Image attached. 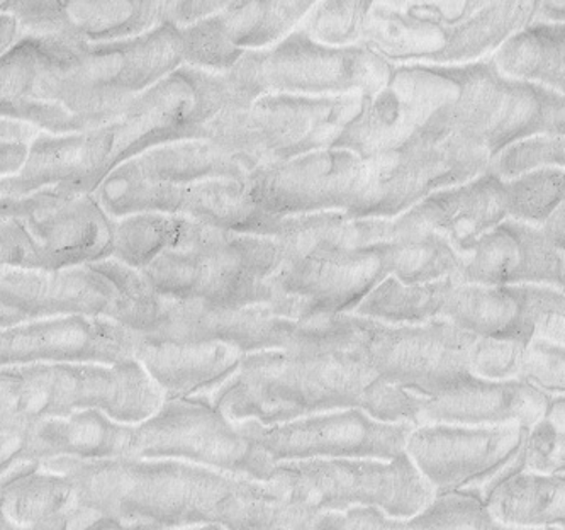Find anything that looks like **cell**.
I'll return each instance as SVG.
<instances>
[{
	"label": "cell",
	"instance_id": "83f0119b",
	"mask_svg": "<svg viewBox=\"0 0 565 530\" xmlns=\"http://www.w3.org/2000/svg\"><path fill=\"white\" fill-rule=\"evenodd\" d=\"M294 530H564L511 529L495 522L478 495L454 491L437 495L412 517L393 519L377 508H350L343 513H320Z\"/></svg>",
	"mask_w": 565,
	"mask_h": 530
},
{
	"label": "cell",
	"instance_id": "74e56055",
	"mask_svg": "<svg viewBox=\"0 0 565 530\" xmlns=\"http://www.w3.org/2000/svg\"><path fill=\"white\" fill-rule=\"evenodd\" d=\"M372 2H321L312 6L299 30L316 43L345 49L360 44Z\"/></svg>",
	"mask_w": 565,
	"mask_h": 530
},
{
	"label": "cell",
	"instance_id": "5b68a950",
	"mask_svg": "<svg viewBox=\"0 0 565 530\" xmlns=\"http://www.w3.org/2000/svg\"><path fill=\"white\" fill-rule=\"evenodd\" d=\"M284 252L274 236L221 232L185 220L172 245L138 271L167 301L242 308L277 299Z\"/></svg>",
	"mask_w": 565,
	"mask_h": 530
},
{
	"label": "cell",
	"instance_id": "9c48e42d",
	"mask_svg": "<svg viewBox=\"0 0 565 530\" xmlns=\"http://www.w3.org/2000/svg\"><path fill=\"white\" fill-rule=\"evenodd\" d=\"M391 65L362 44L334 49L294 30L270 49L246 52L223 75L236 99L250 104L264 96H372Z\"/></svg>",
	"mask_w": 565,
	"mask_h": 530
},
{
	"label": "cell",
	"instance_id": "277c9868",
	"mask_svg": "<svg viewBox=\"0 0 565 530\" xmlns=\"http://www.w3.org/2000/svg\"><path fill=\"white\" fill-rule=\"evenodd\" d=\"M540 2L372 4L360 44L401 65L456 66L488 59L535 22Z\"/></svg>",
	"mask_w": 565,
	"mask_h": 530
},
{
	"label": "cell",
	"instance_id": "e0dca14e",
	"mask_svg": "<svg viewBox=\"0 0 565 530\" xmlns=\"http://www.w3.org/2000/svg\"><path fill=\"white\" fill-rule=\"evenodd\" d=\"M0 220L14 221L26 233L40 271L94 264L113 252L115 220L93 194L38 191L0 198Z\"/></svg>",
	"mask_w": 565,
	"mask_h": 530
},
{
	"label": "cell",
	"instance_id": "3957f363",
	"mask_svg": "<svg viewBox=\"0 0 565 530\" xmlns=\"http://www.w3.org/2000/svg\"><path fill=\"white\" fill-rule=\"evenodd\" d=\"M232 422L277 425L360 409L382 422L415 425L419 396L375 378L359 349L246 353L230 380L207 394Z\"/></svg>",
	"mask_w": 565,
	"mask_h": 530
},
{
	"label": "cell",
	"instance_id": "cb8c5ba5",
	"mask_svg": "<svg viewBox=\"0 0 565 530\" xmlns=\"http://www.w3.org/2000/svg\"><path fill=\"white\" fill-rule=\"evenodd\" d=\"M460 283L482 286H539L564 289V251L540 226L504 220L463 255Z\"/></svg>",
	"mask_w": 565,
	"mask_h": 530
},
{
	"label": "cell",
	"instance_id": "ee69618b",
	"mask_svg": "<svg viewBox=\"0 0 565 530\" xmlns=\"http://www.w3.org/2000/svg\"><path fill=\"white\" fill-rule=\"evenodd\" d=\"M0 267L36 269L33 245L14 221L0 220Z\"/></svg>",
	"mask_w": 565,
	"mask_h": 530
},
{
	"label": "cell",
	"instance_id": "ba28073f",
	"mask_svg": "<svg viewBox=\"0 0 565 530\" xmlns=\"http://www.w3.org/2000/svg\"><path fill=\"white\" fill-rule=\"evenodd\" d=\"M459 65H391L386 84L362 97L359 113L331 148L371 160L456 135Z\"/></svg>",
	"mask_w": 565,
	"mask_h": 530
},
{
	"label": "cell",
	"instance_id": "9a60e30c",
	"mask_svg": "<svg viewBox=\"0 0 565 530\" xmlns=\"http://www.w3.org/2000/svg\"><path fill=\"white\" fill-rule=\"evenodd\" d=\"M473 340L444 318L422 325L372 321L359 352L382 383L431 398L472 375L469 352Z\"/></svg>",
	"mask_w": 565,
	"mask_h": 530
},
{
	"label": "cell",
	"instance_id": "f546056e",
	"mask_svg": "<svg viewBox=\"0 0 565 530\" xmlns=\"http://www.w3.org/2000/svg\"><path fill=\"white\" fill-rule=\"evenodd\" d=\"M564 475L522 471L492 483L479 497L489 516L511 529H564Z\"/></svg>",
	"mask_w": 565,
	"mask_h": 530
},
{
	"label": "cell",
	"instance_id": "484cf974",
	"mask_svg": "<svg viewBox=\"0 0 565 530\" xmlns=\"http://www.w3.org/2000/svg\"><path fill=\"white\" fill-rule=\"evenodd\" d=\"M401 216L437 233L463 257L481 236L508 220L504 182L486 170L472 181L435 192Z\"/></svg>",
	"mask_w": 565,
	"mask_h": 530
},
{
	"label": "cell",
	"instance_id": "f6af8a7d",
	"mask_svg": "<svg viewBox=\"0 0 565 530\" xmlns=\"http://www.w3.org/2000/svg\"><path fill=\"white\" fill-rule=\"evenodd\" d=\"M228 2H158V22L182 30L220 14Z\"/></svg>",
	"mask_w": 565,
	"mask_h": 530
},
{
	"label": "cell",
	"instance_id": "5bb4252c",
	"mask_svg": "<svg viewBox=\"0 0 565 530\" xmlns=\"http://www.w3.org/2000/svg\"><path fill=\"white\" fill-rule=\"evenodd\" d=\"M367 163L364 189L345 213L360 220H396L435 192L484 173L489 155L454 135L401 148Z\"/></svg>",
	"mask_w": 565,
	"mask_h": 530
},
{
	"label": "cell",
	"instance_id": "e575fe53",
	"mask_svg": "<svg viewBox=\"0 0 565 530\" xmlns=\"http://www.w3.org/2000/svg\"><path fill=\"white\" fill-rule=\"evenodd\" d=\"M391 276L404 284H428L457 277L462 257L437 233L413 225L403 216L393 220Z\"/></svg>",
	"mask_w": 565,
	"mask_h": 530
},
{
	"label": "cell",
	"instance_id": "7bdbcfd3",
	"mask_svg": "<svg viewBox=\"0 0 565 530\" xmlns=\"http://www.w3.org/2000/svg\"><path fill=\"white\" fill-rule=\"evenodd\" d=\"M518 380L552 396L564 394V346H555L547 340H530Z\"/></svg>",
	"mask_w": 565,
	"mask_h": 530
},
{
	"label": "cell",
	"instance_id": "d6986e66",
	"mask_svg": "<svg viewBox=\"0 0 565 530\" xmlns=\"http://www.w3.org/2000/svg\"><path fill=\"white\" fill-rule=\"evenodd\" d=\"M564 293L557 287L482 286L457 280L441 318L481 339L564 346Z\"/></svg>",
	"mask_w": 565,
	"mask_h": 530
},
{
	"label": "cell",
	"instance_id": "d6a6232c",
	"mask_svg": "<svg viewBox=\"0 0 565 530\" xmlns=\"http://www.w3.org/2000/svg\"><path fill=\"white\" fill-rule=\"evenodd\" d=\"M457 277L428 284H404L387 276L372 289L352 315L384 325H422L441 318Z\"/></svg>",
	"mask_w": 565,
	"mask_h": 530
},
{
	"label": "cell",
	"instance_id": "603a6c76",
	"mask_svg": "<svg viewBox=\"0 0 565 530\" xmlns=\"http://www.w3.org/2000/svg\"><path fill=\"white\" fill-rule=\"evenodd\" d=\"M21 38L103 44L131 40L160 26L158 2H4Z\"/></svg>",
	"mask_w": 565,
	"mask_h": 530
},
{
	"label": "cell",
	"instance_id": "d4e9b609",
	"mask_svg": "<svg viewBox=\"0 0 565 530\" xmlns=\"http://www.w3.org/2000/svg\"><path fill=\"white\" fill-rule=\"evenodd\" d=\"M554 398L522 380L488 381L469 375L459 386L438 396H419L416 427L447 424L530 428L547 413Z\"/></svg>",
	"mask_w": 565,
	"mask_h": 530
},
{
	"label": "cell",
	"instance_id": "d590c367",
	"mask_svg": "<svg viewBox=\"0 0 565 530\" xmlns=\"http://www.w3.org/2000/svg\"><path fill=\"white\" fill-rule=\"evenodd\" d=\"M184 225V218L163 213L132 214L115 220L110 258L141 271L172 245Z\"/></svg>",
	"mask_w": 565,
	"mask_h": 530
},
{
	"label": "cell",
	"instance_id": "7a4b0ae2",
	"mask_svg": "<svg viewBox=\"0 0 565 530\" xmlns=\"http://www.w3.org/2000/svg\"><path fill=\"white\" fill-rule=\"evenodd\" d=\"M182 65L179 30L169 24L116 43L19 38L0 56V118L50 135L88 131Z\"/></svg>",
	"mask_w": 565,
	"mask_h": 530
},
{
	"label": "cell",
	"instance_id": "4fadbf2b",
	"mask_svg": "<svg viewBox=\"0 0 565 530\" xmlns=\"http://www.w3.org/2000/svg\"><path fill=\"white\" fill-rule=\"evenodd\" d=\"M526 434L529 428L522 425H418L409 434L404 454L435 497L454 491H472L479 497L492 483L525 469Z\"/></svg>",
	"mask_w": 565,
	"mask_h": 530
},
{
	"label": "cell",
	"instance_id": "4dcf8cb0",
	"mask_svg": "<svg viewBox=\"0 0 565 530\" xmlns=\"http://www.w3.org/2000/svg\"><path fill=\"white\" fill-rule=\"evenodd\" d=\"M393 220H360L345 211L280 218L274 239L282 245L284 257L356 251L390 242Z\"/></svg>",
	"mask_w": 565,
	"mask_h": 530
},
{
	"label": "cell",
	"instance_id": "c3c4849f",
	"mask_svg": "<svg viewBox=\"0 0 565 530\" xmlns=\"http://www.w3.org/2000/svg\"><path fill=\"white\" fill-rule=\"evenodd\" d=\"M0 530H30V529H24V527L18 526V523L12 522V520L9 519L8 513L4 512V508H2V505H0Z\"/></svg>",
	"mask_w": 565,
	"mask_h": 530
},
{
	"label": "cell",
	"instance_id": "30bf717a",
	"mask_svg": "<svg viewBox=\"0 0 565 530\" xmlns=\"http://www.w3.org/2000/svg\"><path fill=\"white\" fill-rule=\"evenodd\" d=\"M364 94L264 96L232 106L214 119L206 140L248 160L255 169L327 150L359 113Z\"/></svg>",
	"mask_w": 565,
	"mask_h": 530
},
{
	"label": "cell",
	"instance_id": "7402d4cb",
	"mask_svg": "<svg viewBox=\"0 0 565 530\" xmlns=\"http://www.w3.org/2000/svg\"><path fill=\"white\" fill-rule=\"evenodd\" d=\"M128 432L129 424H119L100 412L75 413L68 418H30L11 412L2 402L0 478L22 464L58 457H126Z\"/></svg>",
	"mask_w": 565,
	"mask_h": 530
},
{
	"label": "cell",
	"instance_id": "44dd1931",
	"mask_svg": "<svg viewBox=\"0 0 565 530\" xmlns=\"http://www.w3.org/2000/svg\"><path fill=\"white\" fill-rule=\"evenodd\" d=\"M393 274L391 243L356 251L284 257L273 277L277 296L296 299L311 314H352L377 284Z\"/></svg>",
	"mask_w": 565,
	"mask_h": 530
},
{
	"label": "cell",
	"instance_id": "f907efd6",
	"mask_svg": "<svg viewBox=\"0 0 565 530\" xmlns=\"http://www.w3.org/2000/svg\"><path fill=\"white\" fill-rule=\"evenodd\" d=\"M2 8H4V2H0V14H2Z\"/></svg>",
	"mask_w": 565,
	"mask_h": 530
},
{
	"label": "cell",
	"instance_id": "ac0fdd59",
	"mask_svg": "<svg viewBox=\"0 0 565 530\" xmlns=\"http://www.w3.org/2000/svg\"><path fill=\"white\" fill-rule=\"evenodd\" d=\"M367 160L343 148H327L268 163L248 179L255 203L276 218L347 211L367 181Z\"/></svg>",
	"mask_w": 565,
	"mask_h": 530
},
{
	"label": "cell",
	"instance_id": "2e32d148",
	"mask_svg": "<svg viewBox=\"0 0 565 530\" xmlns=\"http://www.w3.org/2000/svg\"><path fill=\"white\" fill-rule=\"evenodd\" d=\"M239 425L274 464L311 459L390 460L404 454L415 428L406 422H382L360 409L318 413L286 424L260 425L248 420Z\"/></svg>",
	"mask_w": 565,
	"mask_h": 530
},
{
	"label": "cell",
	"instance_id": "681fc988",
	"mask_svg": "<svg viewBox=\"0 0 565 530\" xmlns=\"http://www.w3.org/2000/svg\"><path fill=\"white\" fill-rule=\"evenodd\" d=\"M173 530H226L220 526H195V527H184V529H173Z\"/></svg>",
	"mask_w": 565,
	"mask_h": 530
},
{
	"label": "cell",
	"instance_id": "7dc6e473",
	"mask_svg": "<svg viewBox=\"0 0 565 530\" xmlns=\"http://www.w3.org/2000/svg\"><path fill=\"white\" fill-rule=\"evenodd\" d=\"M21 38L18 22L9 14H0V56L4 55L12 44Z\"/></svg>",
	"mask_w": 565,
	"mask_h": 530
},
{
	"label": "cell",
	"instance_id": "f1b7e54d",
	"mask_svg": "<svg viewBox=\"0 0 565 530\" xmlns=\"http://www.w3.org/2000/svg\"><path fill=\"white\" fill-rule=\"evenodd\" d=\"M126 163L145 181L167 186L211 179L246 181L257 170L248 160L206 138L157 145Z\"/></svg>",
	"mask_w": 565,
	"mask_h": 530
},
{
	"label": "cell",
	"instance_id": "1f68e13d",
	"mask_svg": "<svg viewBox=\"0 0 565 530\" xmlns=\"http://www.w3.org/2000/svg\"><path fill=\"white\" fill-rule=\"evenodd\" d=\"M564 38V24H530L511 34L489 60L503 77L542 85L562 94Z\"/></svg>",
	"mask_w": 565,
	"mask_h": 530
},
{
	"label": "cell",
	"instance_id": "ffe728a7",
	"mask_svg": "<svg viewBox=\"0 0 565 530\" xmlns=\"http://www.w3.org/2000/svg\"><path fill=\"white\" fill-rule=\"evenodd\" d=\"M140 343V333L104 318H43L0 328V369L118 364L137 358Z\"/></svg>",
	"mask_w": 565,
	"mask_h": 530
},
{
	"label": "cell",
	"instance_id": "ab89813d",
	"mask_svg": "<svg viewBox=\"0 0 565 530\" xmlns=\"http://www.w3.org/2000/svg\"><path fill=\"white\" fill-rule=\"evenodd\" d=\"M564 167V137L539 135L514 141L489 159L488 172L507 182L533 170Z\"/></svg>",
	"mask_w": 565,
	"mask_h": 530
},
{
	"label": "cell",
	"instance_id": "6da1fadb",
	"mask_svg": "<svg viewBox=\"0 0 565 530\" xmlns=\"http://www.w3.org/2000/svg\"><path fill=\"white\" fill-rule=\"evenodd\" d=\"M66 481L52 530H294L302 520L268 481L175 459L44 460Z\"/></svg>",
	"mask_w": 565,
	"mask_h": 530
},
{
	"label": "cell",
	"instance_id": "60d3db41",
	"mask_svg": "<svg viewBox=\"0 0 565 530\" xmlns=\"http://www.w3.org/2000/svg\"><path fill=\"white\" fill-rule=\"evenodd\" d=\"M523 460L526 471L564 475V394L555 396L547 413L529 428Z\"/></svg>",
	"mask_w": 565,
	"mask_h": 530
},
{
	"label": "cell",
	"instance_id": "4316f807",
	"mask_svg": "<svg viewBox=\"0 0 565 530\" xmlns=\"http://www.w3.org/2000/svg\"><path fill=\"white\" fill-rule=\"evenodd\" d=\"M243 356L221 342H162L141 337L135 359L167 402L213 393L235 374Z\"/></svg>",
	"mask_w": 565,
	"mask_h": 530
},
{
	"label": "cell",
	"instance_id": "f35d334b",
	"mask_svg": "<svg viewBox=\"0 0 565 530\" xmlns=\"http://www.w3.org/2000/svg\"><path fill=\"white\" fill-rule=\"evenodd\" d=\"M179 34L184 59L182 66L198 71L224 74L246 53L233 46L217 21V14L182 28Z\"/></svg>",
	"mask_w": 565,
	"mask_h": 530
},
{
	"label": "cell",
	"instance_id": "8992f818",
	"mask_svg": "<svg viewBox=\"0 0 565 530\" xmlns=\"http://www.w3.org/2000/svg\"><path fill=\"white\" fill-rule=\"evenodd\" d=\"M0 400L30 418H68L100 412L140 424L166 402L137 359L118 364H36L0 369Z\"/></svg>",
	"mask_w": 565,
	"mask_h": 530
},
{
	"label": "cell",
	"instance_id": "8d00e7d4",
	"mask_svg": "<svg viewBox=\"0 0 565 530\" xmlns=\"http://www.w3.org/2000/svg\"><path fill=\"white\" fill-rule=\"evenodd\" d=\"M564 169L533 170L504 182L508 218L540 226L564 204Z\"/></svg>",
	"mask_w": 565,
	"mask_h": 530
},
{
	"label": "cell",
	"instance_id": "52a82bcc",
	"mask_svg": "<svg viewBox=\"0 0 565 530\" xmlns=\"http://www.w3.org/2000/svg\"><path fill=\"white\" fill-rule=\"evenodd\" d=\"M268 483L302 523L320 513L377 508L404 519L418 513L435 491L406 454L381 459H311L277 463Z\"/></svg>",
	"mask_w": 565,
	"mask_h": 530
},
{
	"label": "cell",
	"instance_id": "bcb514c9",
	"mask_svg": "<svg viewBox=\"0 0 565 530\" xmlns=\"http://www.w3.org/2000/svg\"><path fill=\"white\" fill-rule=\"evenodd\" d=\"M542 232L554 243L555 247L564 251V204L557 208L547 220L540 225Z\"/></svg>",
	"mask_w": 565,
	"mask_h": 530
},
{
	"label": "cell",
	"instance_id": "7c38bea8",
	"mask_svg": "<svg viewBox=\"0 0 565 530\" xmlns=\"http://www.w3.org/2000/svg\"><path fill=\"white\" fill-rule=\"evenodd\" d=\"M454 132L489 155L539 135L564 137V94L503 77L491 60L459 66Z\"/></svg>",
	"mask_w": 565,
	"mask_h": 530
},
{
	"label": "cell",
	"instance_id": "8fae6325",
	"mask_svg": "<svg viewBox=\"0 0 565 530\" xmlns=\"http://www.w3.org/2000/svg\"><path fill=\"white\" fill-rule=\"evenodd\" d=\"M126 457L185 460L257 481H268L276 466L207 396L167 400L150 418L129 425Z\"/></svg>",
	"mask_w": 565,
	"mask_h": 530
},
{
	"label": "cell",
	"instance_id": "836d02e7",
	"mask_svg": "<svg viewBox=\"0 0 565 530\" xmlns=\"http://www.w3.org/2000/svg\"><path fill=\"white\" fill-rule=\"evenodd\" d=\"M315 2H228L217 14L224 34L242 52H258L289 36Z\"/></svg>",
	"mask_w": 565,
	"mask_h": 530
},
{
	"label": "cell",
	"instance_id": "b9f144b4",
	"mask_svg": "<svg viewBox=\"0 0 565 530\" xmlns=\"http://www.w3.org/2000/svg\"><path fill=\"white\" fill-rule=\"evenodd\" d=\"M526 343L476 337L469 352L470 374L488 381L518 380L522 372Z\"/></svg>",
	"mask_w": 565,
	"mask_h": 530
}]
</instances>
